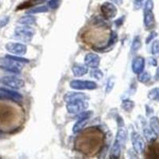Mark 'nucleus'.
<instances>
[{"label":"nucleus","instance_id":"obj_1","mask_svg":"<svg viewBox=\"0 0 159 159\" xmlns=\"http://www.w3.org/2000/svg\"><path fill=\"white\" fill-rule=\"evenodd\" d=\"M34 30L30 25H21L15 28L14 33V38L21 42L29 43L31 42L33 37L34 35Z\"/></svg>","mask_w":159,"mask_h":159},{"label":"nucleus","instance_id":"obj_2","mask_svg":"<svg viewBox=\"0 0 159 159\" xmlns=\"http://www.w3.org/2000/svg\"><path fill=\"white\" fill-rule=\"evenodd\" d=\"M0 64H1V66H0L1 69H4L7 72L16 73V74H19L23 68L22 63L15 61L14 60H11L6 57L0 58Z\"/></svg>","mask_w":159,"mask_h":159},{"label":"nucleus","instance_id":"obj_3","mask_svg":"<svg viewBox=\"0 0 159 159\" xmlns=\"http://www.w3.org/2000/svg\"><path fill=\"white\" fill-rule=\"evenodd\" d=\"M0 82L2 84L7 86V87L15 89H22L24 85H25L23 80L20 79V78L15 76H2V78H0Z\"/></svg>","mask_w":159,"mask_h":159},{"label":"nucleus","instance_id":"obj_4","mask_svg":"<svg viewBox=\"0 0 159 159\" xmlns=\"http://www.w3.org/2000/svg\"><path fill=\"white\" fill-rule=\"evenodd\" d=\"M89 104L85 100H75L69 102L66 105V109L70 114H79L88 108Z\"/></svg>","mask_w":159,"mask_h":159},{"label":"nucleus","instance_id":"obj_5","mask_svg":"<svg viewBox=\"0 0 159 159\" xmlns=\"http://www.w3.org/2000/svg\"><path fill=\"white\" fill-rule=\"evenodd\" d=\"M5 48L7 51L17 56L25 55L27 52V46L24 44L18 42H8L6 44Z\"/></svg>","mask_w":159,"mask_h":159},{"label":"nucleus","instance_id":"obj_6","mask_svg":"<svg viewBox=\"0 0 159 159\" xmlns=\"http://www.w3.org/2000/svg\"><path fill=\"white\" fill-rule=\"evenodd\" d=\"M70 87L76 90H93L97 88L96 82L89 80H75L70 82Z\"/></svg>","mask_w":159,"mask_h":159},{"label":"nucleus","instance_id":"obj_7","mask_svg":"<svg viewBox=\"0 0 159 159\" xmlns=\"http://www.w3.org/2000/svg\"><path fill=\"white\" fill-rule=\"evenodd\" d=\"M131 142L134 151L138 154H143L146 148V143L143 136L137 132H134L131 135Z\"/></svg>","mask_w":159,"mask_h":159},{"label":"nucleus","instance_id":"obj_8","mask_svg":"<svg viewBox=\"0 0 159 159\" xmlns=\"http://www.w3.org/2000/svg\"><path fill=\"white\" fill-rule=\"evenodd\" d=\"M0 99L11 100L15 103H20L22 100V96L15 91L1 89H0Z\"/></svg>","mask_w":159,"mask_h":159},{"label":"nucleus","instance_id":"obj_9","mask_svg":"<svg viewBox=\"0 0 159 159\" xmlns=\"http://www.w3.org/2000/svg\"><path fill=\"white\" fill-rule=\"evenodd\" d=\"M101 12L105 18L111 19L114 18L117 15V8L111 2H105L101 6Z\"/></svg>","mask_w":159,"mask_h":159},{"label":"nucleus","instance_id":"obj_10","mask_svg":"<svg viewBox=\"0 0 159 159\" xmlns=\"http://www.w3.org/2000/svg\"><path fill=\"white\" fill-rule=\"evenodd\" d=\"M84 63L88 67L92 69H97L100 64V58L96 53H88L84 57Z\"/></svg>","mask_w":159,"mask_h":159},{"label":"nucleus","instance_id":"obj_11","mask_svg":"<svg viewBox=\"0 0 159 159\" xmlns=\"http://www.w3.org/2000/svg\"><path fill=\"white\" fill-rule=\"evenodd\" d=\"M145 67V59L142 57H137L132 61V71L134 73L139 75L144 70Z\"/></svg>","mask_w":159,"mask_h":159},{"label":"nucleus","instance_id":"obj_12","mask_svg":"<svg viewBox=\"0 0 159 159\" xmlns=\"http://www.w3.org/2000/svg\"><path fill=\"white\" fill-rule=\"evenodd\" d=\"M87 96L81 92H68L64 96V100L66 103L75 100H86Z\"/></svg>","mask_w":159,"mask_h":159},{"label":"nucleus","instance_id":"obj_13","mask_svg":"<svg viewBox=\"0 0 159 159\" xmlns=\"http://www.w3.org/2000/svg\"><path fill=\"white\" fill-rule=\"evenodd\" d=\"M72 73L76 77H80V76H84L88 72H89V67L86 65H82V64H76L72 66Z\"/></svg>","mask_w":159,"mask_h":159},{"label":"nucleus","instance_id":"obj_14","mask_svg":"<svg viewBox=\"0 0 159 159\" xmlns=\"http://www.w3.org/2000/svg\"><path fill=\"white\" fill-rule=\"evenodd\" d=\"M154 23H155V19L153 12L152 11L144 12V25L146 28L150 29L154 26Z\"/></svg>","mask_w":159,"mask_h":159},{"label":"nucleus","instance_id":"obj_15","mask_svg":"<svg viewBox=\"0 0 159 159\" xmlns=\"http://www.w3.org/2000/svg\"><path fill=\"white\" fill-rule=\"evenodd\" d=\"M121 155V145L117 141H115L110 151V158L118 159Z\"/></svg>","mask_w":159,"mask_h":159},{"label":"nucleus","instance_id":"obj_16","mask_svg":"<svg viewBox=\"0 0 159 159\" xmlns=\"http://www.w3.org/2000/svg\"><path fill=\"white\" fill-rule=\"evenodd\" d=\"M143 134L149 143H153L157 139V134L150 127H145L143 129Z\"/></svg>","mask_w":159,"mask_h":159},{"label":"nucleus","instance_id":"obj_17","mask_svg":"<svg viewBox=\"0 0 159 159\" xmlns=\"http://www.w3.org/2000/svg\"><path fill=\"white\" fill-rule=\"evenodd\" d=\"M36 22V18L32 15H25L18 20V23L24 25H34Z\"/></svg>","mask_w":159,"mask_h":159},{"label":"nucleus","instance_id":"obj_18","mask_svg":"<svg viewBox=\"0 0 159 159\" xmlns=\"http://www.w3.org/2000/svg\"><path fill=\"white\" fill-rule=\"evenodd\" d=\"M126 139H127V132L123 128V127H121L118 130L117 134H116V141H117L119 144L121 145V147L123 145H124V143H126Z\"/></svg>","mask_w":159,"mask_h":159},{"label":"nucleus","instance_id":"obj_19","mask_svg":"<svg viewBox=\"0 0 159 159\" xmlns=\"http://www.w3.org/2000/svg\"><path fill=\"white\" fill-rule=\"evenodd\" d=\"M87 120L88 119H78L77 122L75 123V125L72 127V131H73V133L76 134L79 131H80L84 128L85 125H86Z\"/></svg>","mask_w":159,"mask_h":159},{"label":"nucleus","instance_id":"obj_20","mask_svg":"<svg viewBox=\"0 0 159 159\" xmlns=\"http://www.w3.org/2000/svg\"><path fill=\"white\" fill-rule=\"evenodd\" d=\"M121 107L125 111L131 112L134 107V103L132 100H130V99H126V100L123 101Z\"/></svg>","mask_w":159,"mask_h":159},{"label":"nucleus","instance_id":"obj_21","mask_svg":"<svg viewBox=\"0 0 159 159\" xmlns=\"http://www.w3.org/2000/svg\"><path fill=\"white\" fill-rule=\"evenodd\" d=\"M49 7L46 6H42V7H37L34 8H31L29 11H26V14L30 15H34V14H38V13H45L48 12Z\"/></svg>","mask_w":159,"mask_h":159},{"label":"nucleus","instance_id":"obj_22","mask_svg":"<svg viewBox=\"0 0 159 159\" xmlns=\"http://www.w3.org/2000/svg\"><path fill=\"white\" fill-rule=\"evenodd\" d=\"M150 125L152 130L157 134H159V119L157 116H153L150 118Z\"/></svg>","mask_w":159,"mask_h":159},{"label":"nucleus","instance_id":"obj_23","mask_svg":"<svg viewBox=\"0 0 159 159\" xmlns=\"http://www.w3.org/2000/svg\"><path fill=\"white\" fill-rule=\"evenodd\" d=\"M150 152L151 157L159 158V143H153L150 147Z\"/></svg>","mask_w":159,"mask_h":159},{"label":"nucleus","instance_id":"obj_24","mask_svg":"<svg viewBox=\"0 0 159 159\" xmlns=\"http://www.w3.org/2000/svg\"><path fill=\"white\" fill-rule=\"evenodd\" d=\"M148 99L153 101L159 102V88H154L149 92Z\"/></svg>","mask_w":159,"mask_h":159},{"label":"nucleus","instance_id":"obj_25","mask_svg":"<svg viewBox=\"0 0 159 159\" xmlns=\"http://www.w3.org/2000/svg\"><path fill=\"white\" fill-rule=\"evenodd\" d=\"M151 79V76L148 72H142L141 73H139V76H138V80L139 82H141L143 84H147Z\"/></svg>","mask_w":159,"mask_h":159},{"label":"nucleus","instance_id":"obj_26","mask_svg":"<svg viewBox=\"0 0 159 159\" xmlns=\"http://www.w3.org/2000/svg\"><path fill=\"white\" fill-rule=\"evenodd\" d=\"M142 46V42H141V38L139 36H136L135 38L133 40L131 45V52H135L139 50Z\"/></svg>","mask_w":159,"mask_h":159},{"label":"nucleus","instance_id":"obj_27","mask_svg":"<svg viewBox=\"0 0 159 159\" xmlns=\"http://www.w3.org/2000/svg\"><path fill=\"white\" fill-rule=\"evenodd\" d=\"M151 52L154 57H159V40H155L153 42L151 48Z\"/></svg>","mask_w":159,"mask_h":159},{"label":"nucleus","instance_id":"obj_28","mask_svg":"<svg viewBox=\"0 0 159 159\" xmlns=\"http://www.w3.org/2000/svg\"><path fill=\"white\" fill-rule=\"evenodd\" d=\"M6 57L7 58H10V59L11 60H14V61H18V62H20V63H25V64H27L29 63L30 61L28 59H25V58H23V57H21L19 56H14V55H6Z\"/></svg>","mask_w":159,"mask_h":159},{"label":"nucleus","instance_id":"obj_29","mask_svg":"<svg viewBox=\"0 0 159 159\" xmlns=\"http://www.w3.org/2000/svg\"><path fill=\"white\" fill-rule=\"evenodd\" d=\"M92 111H82L79 114H77V116L75 117L76 119H88L92 116Z\"/></svg>","mask_w":159,"mask_h":159},{"label":"nucleus","instance_id":"obj_30","mask_svg":"<svg viewBox=\"0 0 159 159\" xmlns=\"http://www.w3.org/2000/svg\"><path fill=\"white\" fill-rule=\"evenodd\" d=\"M91 76L96 80H100L103 78V73L101 70H99V69H94V70H92L91 72Z\"/></svg>","mask_w":159,"mask_h":159},{"label":"nucleus","instance_id":"obj_31","mask_svg":"<svg viewBox=\"0 0 159 159\" xmlns=\"http://www.w3.org/2000/svg\"><path fill=\"white\" fill-rule=\"evenodd\" d=\"M116 41H117V34H116V33L111 32V34L109 42H108V43H107V46H105V49H106V48H108V47H111V46H112V45L116 43Z\"/></svg>","mask_w":159,"mask_h":159},{"label":"nucleus","instance_id":"obj_32","mask_svg":"<svg viewBox=\"0 0 159 159\" xmlns=\"http://www.w3.org/2000/svg\"><path fill=\"white\" fill-rule=\"evenodd\" d=\"M153 8H154V2H153V0H147L144 5V12L152 11Z\"/></svg>","mask_w":159,"mask_h":159},{"label":"nucleus","instance_id":"obj_33","mask_svg":"<svg viewBox=\"0 0 159 159\" xmlns=\"http://www.w3.org/2000/svg\"><path fill=\"white\" fill-rule=\"evenodd\" d=\"M60 4H61V0H50L49 1L48 6L50 9H57L60 6Z\"/></svg>","mask_w":159,"mask_h":159},{"label":"nucleus","instance_id":"obj_34","mask_svg":"<svg viewBox=\"0 0 159 159\" xmlns=\"http://www.w3.org/2000/svg\"><path fill=\"white\" fill-rule=\"evenodd\" d=\"M114 85H115V80L112 78H110L107 84V87H106V92L107 93H109L114 88Z\"/></svg>","mask_w":159,"mask_h":159},{"label":"nucleus","instance_id":"obj_35","mask_svg":"<svg viewBox=\"0 0 159 159\" xmlns=\"http://www.w3.org/2000/svg\"><path fill=\"white\" fill-rule=\"evenodd\" d=\"M10 21L9 16H4L2 18H0V28H2L7 25Z\"/></svg>","mask_w":159,"mask_h":159},{"label":"nucleus","instance_id":"obj_36","mask_svg":"<svg viewBox=\"0 0 159 159\" xmlns=\"http://www.w3.org/2000/svg\"><path fill=\"white\" fill-rule=\"evenodd\" d=\"M144 4V0H134V10H139Z\"/></svg>","mask_w":159,"mask_h":159},{"label":"nucleus","instance_id":"obj_37","mask_svg":"<svg viewBox=\"0 0 159 159\" xmlns=\"http://www.w3.org/2000/svg\"><path fill=\"white\" fill-rule=\"evenodd\" d=\"M157 36V33L155 32V31H152L150 34H149L148 38L146 39V43L149 44L150 42H151L152 40H154Z\"/></svg>","mask_w":159,"mask_h":159},{"label":"nucleus","instance_id":"obj_38","mask_svg":"<svg viewBox=\"0 0 159 159\" xmlns=\"http://www.w3.org/2000/svg\"><path fill=\"white\" fill-rule=\"evenodd\" d=\"M46 1H48V0H30L29 2H25V3L28 4V7H31L34 4L42 3V2H46Z\"/></svg>","mask_w":159,"mask_h":159},{"label":"nucleus","instance_id":"obj_39","mask_svg":"<svg viewBox=\"0 0 159 159\" xmlns=\"http://www.w3.org/2000/svg\"><path fill=\"white\" fill-rule=\"evenodd\" d=\"M149 64H150V65H153V66H157V60L154 57L149 58Z\"/></svg>","mask_w":159,"mask_h":159},{"label":"nucleus","instance_id":"obj_40","mask_svg":"<svg viewBox=\"0 0 159 159\" xmlns=\"http://www.w3.org/2000/svg\"><path fill=\"white\" fill-rule=\"evenodd\" d=\"M112 2H114V3L117 4V5H122L123 4V0H111Z\"/></svg>","mask_w":159,"mask_h":159},{"label":"nucleus","instance_id":"obj_41","mask_svg":"<svg viewBox=\"0 0 159 159\" xmlns=\"http://www.w3.org/2000/svg\"><path fill=\"white\" fill-rule=\"evenodd\" d=\"M156 79L159 80V67L157 69V71H156Z\"/></svg>","mask_w":159,"mask_h":159}]
</instances>
